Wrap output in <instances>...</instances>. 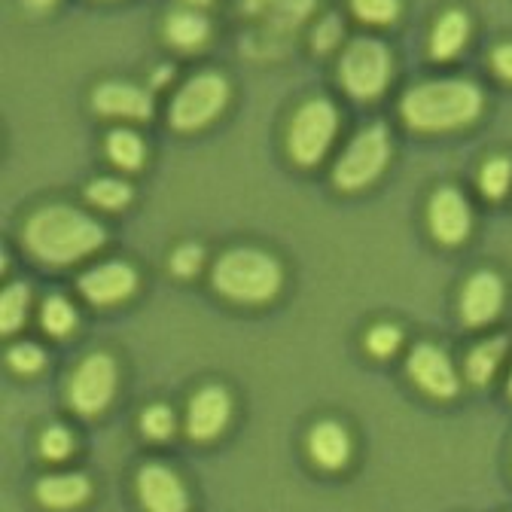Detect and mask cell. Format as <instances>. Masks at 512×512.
Wrapping results in <instances>:
<instances>
[{
	"label": "cell",
	"mask_w": 512,
	"mask_h": 512,
	"mask_svg": "<svg viewBox=\"0 0 512 512\" xmlns=\"http://www.w3.org/2000/svg\"><path fill=\"white\" fill-rule=\"evenodd\" d=\"M107 241L101 223L71 205H46L25 226V247L49 266H71Z\"/></svg>",
	"instance_id": "1"
},
{
	"label": "cell",
	"mask_w": 512,
	"mask_h": 512,
	"mask_svg": "<svg viewBox=\"0 0 512 512\" xmlns=\"http://www.w3.org/2000/svg\"><path fill=\"white\" fill-rule=\"evenodd\" d=\"M482 113V92L470 80H433L406 92L403 116L418 132H452L476 122Z\"/></svg>",
	"instance_id": "2"
},
{
	"label": "cell",
	"mask_w": 512,
	"mask_h": 512,
	"mask_svg": "<svg viewBox=\"0 0 512 512\" xmlns=\"http://www.w3.org/2000/svg\"><path fill=\"white\" fill-rule=\"evenodd\" d=\"M281 284H284V269L278 266L275 256L253 247L229 250L214 266V287L232 302H247V305L269 302L272 296H278Z\"/></svg>",
	"instance_id": "3"
},
{
	"label": "cell",
	"mask_w": 512,
	"mask_h": 512,
	"mask_svg": "<svg viewBox=\"0 0 512 512\" xmlns=\"http://www.w3.org/2000/svg\"><path fill=\"white\" fill-rule=\"evenodd\" d=\"M336 128H339V116L327 98L305 101L290 122V135H287L290 156L305 168L317 165L330 150V144L336 138Z\"/></svg>",
	"instance_id": "4"
},
{
	"label": "cell",
	"mask_w": 512,
	"mask_h": 512,
	"mask_svg": "<svg viewBox=\"0 0 512 512\" xmlns=\"http://www.w3.org/2000/svg\"><path fill=\"white\" fill-rule=\"evenodd\" d=\"M226 101H229V83L220 74L214 71L196 74L183 83V89L171 101V125L177 132H196V128H205L220 116Z\"/></svg>",
	"instance_id": "5"
},
{
	"label": "cell",
	"mask_w": 512,
	"mask_h": 512,
	"mask_svg": "<svg viewBox=\"0 0 512 512\" xmlns=\"http://www.w3.org/2000/svg\"><path fill=\"white\" fill-rule=\"evenodd\" d=\"M339 74L354 98H375L391 80V52L378 40L360 37L345 49Z\"/></svg>",
	"instance_id": "6"
},
{
	"label": "cell",
	"mask_w": 512,
	"mask_h": 512,
	"mask_svg": "<svg viewBox=\"0 0 512 512\" xmlns=\"http://www.w3.org/2000/svg\"><path fill=\"white\" fill-rule=\"evenodd\" d=\"M388 159H391L388 132H384V125H372L348 144V150L336 162L333 180L339 189H348V192L363 189L384 171Z\"/></svg>",
	"instance_id": "7"
},
{
	"label": "cell",
	"mask_w": 512,
	"mask_h": 512,
	"mask_svg": "<svg viewBox=\"0 0 512 512\" xmlns=\"http://www.w3.org/2000/svg\"><path fill=\"white\" fill-rule=\"evenodd\" d=\"M116 394V363L107 354H92L71 378V403L80 415H98Z\"/></svg>",
	"instance_id": "8"
},
{
	"label": "cell",
	"mask_w": 512,
	"mask_h": 512,
	"mask_svg": "<svg viewBox=\"0 0 512 512\" xmlns=\"http://www.w3.org/2000/svg\"><path fill=\"white\" fill-rule=\"evenodd\" d=\"M409 375L421 391L430 397H455L458 394V375L452 360L445 357L436 345H418L409 357Z\"/></svg>",
	"instance_id": "9"
},
{
	"label": "cell",
	"mask_w": 512,
	"mask_h": 512,
	"mask_svg": "<svg viewBox=\"0 0 512 512\" xmlns=\"http://www.w3.org/2000/svg\"><path fill=\"white\" fill-rule=\"evenodd\" d=\"M138 290V272L125 263H101L80 278V293L95 305L122 302Z\"/></svg>",
	"instance_id": "10"
},
{
	"label": "cell",
	"mask_w": 512,
	"mask_h": 512,
	"mask_svg": "<svg viewBox=\"0 0 512 512\" xmlns=\"http://www.w3.org/2000/svg\"><path fill=\"white\" fill-rule=\"evenodd\" d=\"M138 494L147 512H186L189 509L186 488L162 464H147L138 473Z\"/></svg>",
	"instance_id": "11"
},
{
	"label": "cell",
	"mask_w": 512,
	"mask_h": 512,
	"mask_svg": "<svg viewBox=\"0 0 512 512\" xmlns=\"http://www.w3.org/2000/svg\"><path fill=\"white\" fill-rule=\"evenodd\" d=\"M470 205L458 189H439L430 199V229L442 244H461L470 235Z\"/></svg>",
	"instance_id": "12"
},
{
	"label": "cell",
	"mask_w": 512,
	"mask_h": 512,
	"mask_svg": "<svg viewBox=\"0 0 512 512\" xmlns=\"http://www.w3.org/2000/svg\"><path fill=\"white\" fill-rule=\"evenodd\" d=\"M232 415V400L223 388H205L199 391L196 397H192L189 403V418H186V430L192 439H199V442H208L214 436L223 433L226 421Z\"/></svg>",
	"instance_id": "13"
},
{
	"label": "cell",
	"mask_w": 512,
	"mask_h": 512,
	"mask_svg": "<svg viewBox=\"0 0 512 512\" xmlns=\"http://www.w3.org/2000/svg\"><path fill=\"white\" fill-rule=\"evenodd\" d=\"M503 308V281L494 272H476L461 296V314L470 327H485Z\"/></svg>",
	"instance_id": "14"
},
{
	"label": "cell",
	"mask_w": 512,
	"mask_h": 512,
	"mask_svg": "<svg viewBox=\"0 0 512 512\" xmlns=\"http://www.w3.org/2000/svg\"><path fill=\"white\" fill-rule=\"evenodd\" d=\"M92 104L101 116H122V119H150L153 101L144 89L128 83H104L95 89Z\"/></svg>",
	"instance_id": "15"
},
{
	"label": "cell",
	"mask_w": 512,
	"mask_h": 512,
	"mask_svg": "<svg viewBox=\"0 0 512 512\" xmlns=\"http://www.w3.org/2000/svg\"><path fill=\"white\" fill-rule=\"evenodd\" d=\"M308 452L324 470H339L351 458V439L336 421L317 424L308 436Z\"/></svg>",
	"instance_id": "16"
},
{
	"label": "cell",
	"mask_w": 512,
	"mask_h": 512,
	"mask_svg": "<svg viewBox=\"0 0 512 512\" xmlns=\"http://www.w3.org/2000/svg\"><path fill=\"white\" fill-rule=\"evenodd\" d=\"M92 494V485L80 473H64V476H46L37 485V500L49 509H77Z\"/></svg>",
	"instance_id": "17"
},
{
	"label": "cell",
	"mask_w": 512,
	"mask_h": 512,
	"mask_svg": "<svg viewBox=\"0 0 512 512\" xmlns=\"http://www.w3.org/2000/svg\"><path fill=\"white\" fill-rule=\"evenodd\" d=\"M314 4L317 0H247V10L253 16H263L278 31H290L302 19H308Z\"/></svg>",
	"instance_id": "18"
},
{
	"label": "cell",
	"mask_w": 512,
	"mask_h": 512,
	"mask_svg": "<svg viewBox=\"0 0 512 512\" xmlns=\"http://www.w3.org/2000/svg\"><path fill=\"white\" fill-rule=\"evenodd\" d=\"M467 34H470V22L461 10L445 13L433 31V40H430L433 55L436 58H455L461 52V46L467 43Z\"/></svg>",
	"instance_id": "19"
},
{
	"label": "cell",
	"mask_w": 512,
	"mask_h": 512,
	"mask_svg": "<svg viewBox=\"0 0 512 512\" xmlns=\"http://www.w3.org/2000/svg\"><path fill=\"white\" fill-rule=\"evenodd\" d=\"M165 37L177 49H196L211 37V25L202 13H174L165 22Z\"/></svg>",
	"instance_id": "20"
},
{
	"label": "cell",
	"mask_w": 512,
	"mask_h": 512,
	"mask_svg": "<svg viewBox=\"0 0 512 512\" xmlns=\"http://www.w3.org/2000/svg\"><path fill=\"white\" fill-rule=\"evenodd\" d=\"M506 354V339H488L482 345H476L467 357V378L473 384H488L497 372V366L503 363Z\"/></svg>",
	"instance_id": "21"
},
{
	"label": "cell",
	"mask_w": 512,
	"mask_h": 512,
	"mask_svg": "<svg viewBox=\"0 0 512 512\" xmlns=\"http://www.w3.org/2000/svg\"><path fill=\"white\" fill-rule=\"evenodd\" d=\"M144 141L135 135V132H125V128H119V132H113L107 138V156L125 168V171H138L144 165Z\"/></svg>",
	"instance_id": "22"
},
{
	"label": "cell",
	"mask_w": 512,
	"mask_h": 512,
	"mask_svg": "<svg viewBox=\"0 0 512 512\" xmlns=\"http://www.w3.org/2000/svg\"><path fill=\"white\" fill-rule=\"evenodd\" d=\"M89 202H95L98 208H107V211H119L132 202V186L125 180H113V177H101L95 180L89 189H86Z\"/></svg>",
	"instance_id": "23"
},
{
	"label": "cell",
	"mask_w": 512,
	"mask_h": 512,
	"mask_svg": "<svg viewBox=\"0 0 512 512\" xmlns=\"http://www.w3.org/2000/svg\"><path fill=\"white\" fill-rule=\"evenodd\" d=\"M28 311V287L25 284H13L4 290V299H0V327L4 333H16L25 320Z\"/></svg>",
	"instance_id": "24"
},
{
	"label": "cell",
	"mask_w": 512,
	"mask_h": 512,
	"mask_svg": "<svg viewBox=\"0 0 512 512\" xmlns=\"http://www.w3.org/2000/svg\"><path fill=\"white\" fill-rule=\"evenodd\" d=\"M74 324H77V311L71 308V302L61 296H49L43 305V327L52 336H68Z\"/></svg>",
	"instance_id": "25"
},
{
	"label": "cell",
	"mask_w": 512,
	"mask_h": 512,
	"mask_svg": "<svg viewBox=\"0 0 512 512\" xmlns=\"http://www.w3.org/2000/svg\"><path fill=\"white\" fill-rule=\"evenodd\" d=\"M351 10L369 25H391L400 13V0H351Z\"/></svg>",
	"instance_id": "26"
},
{
	"label": "cell",
	"mask_w": 512,
	"mask_h": 512,
	"mask_svg": "<svg viewBox=\"0 0 512 512\" xmlns=\"http://www.w3.org/2000/svg\"><path fill=\"white\" fill-rule=\"evenodd\" d=\"M509 183H512V165L506 159H491L485 168H482V189L488 199H500L509 192Z\"/></svg>",
	"instance_id": "27"
},
{
	"label": "cell",
	"mask_w": 512,
	"mask_h": 512,
	"mask_svg": "<svg viewBox=\"0 0 512 512\" xmlns=\"http://www.w3.org/2000/svg\"><path fill=\"white\" fill-rule=\"evenodd\" d=\"M403 342V333L394 327V324H375L366 336V348L375 354V357H391Z\"/></svg>",
	"instance_id": "28"
},
{
	"label": "cell",
	"mask_w": 512,
	"mask_h": 512,
	"mask_svg": "<svg viewBox=\"0 0 512 512\" xmlns=\"http://www.w3.org/2000/svg\"><path fill=\"white\" fill-rule=\"evenodd\" d=\"M71 448H74V439H71V433L64 430V427H49L43 433V439H40V452L49 461H64V458L71 455Z\"/></svg>",
	"instance_id": "29"
},
{
	"label": "cell",
	"mask_w": 512,
	"mask_h": 512,
	"mask_svg": "<svg viewBox=\"0 0 512 512\" xmlns=\"http://www.w3.org/2000/svg\"><path fill=\"white\" fill-rule=\"evenodd\" d=\"M141 427L150 439H168L174 433V412L168 406H153L144 412Z\"/></svg>",
	"instance_id": "30"
},
{
	"label": "cell",
	"mask_w": 512,
	"mask_h": 512,
	"mask_svg": "<svg viewBox=\"0 0 512 512\" xmlns=\"http://www.w3.org/2000/svg\"><path fill=\"white\" fill-rule=\"evenodd\" d=\"M171 269L180 278H192V275L202 269V247L199 244H183V247H177L174 256H171Z\"/></svg>",
	"instance_id": "31"
},
{
	"label": "cell",
	"mask_w": 512,
	"mask_h": 512,
	"mask_svg": "<svg viewBox=\"0 0 512 512\" xmlns=\"http://www.w3.org/2000/svg\"><path fill=\"white\" fill-rule=\"evenodd\" d=\"M43 363H46V357H43V351L37 348V345H31V342H25V345H16L13 351H10V366L16 369V372H37V369H43Z\"/></svg>",
	"instance_id": "32"
},
{
	"label": "cell",
	"mask_w": 512,
	"mask_h": 512,
	"mask_svg": "<svg viewBox=\"0 0 512 512\" xmlns=\"http://www.w3.org/2000/svg\"><path fill=\"white\" fill-rule=\"evenodd\" d=\"M339 37H342V22L336 16H330V19L320 22V28L314 31V46L320 52H327V49H333L339 43Z\"/></svg>",
	"instance_id": "33"
},
{
	"label": "cell",
	"mask_w": 512,
	"mask_h": 512,
	"mask_svg": "<svg viewBox=\"0 0 512 512\" xmlns=\"http://www.w3.org/2000/svg\"><path fill=\"white\" fill-rule=\"evenodd\" d=\"M491 61H494L497 77H503V80H509V83H512V43H506V46L494 49Z\"/></svg>",
	"instance_id": "34"
},
{
	"label": "cell",
	"mask_w": 512,
	"mask_h": 512,
	"mask_svg": "<svg viewBox=\"0 0 512 512\" xmlns=\"http://www.w3.org/2000/svg\"><path fill=\"white\" fill-rule=\"evenodd\" d=\"M25 4L31 7V10H37V13H43V10H49L55 0H25Z\"/></svg>",
	"instance_id": "35"
},
{
	"label": "cell",
	"mask_w": 512,
	"mask_h": 512,
	"mask_svg": "<svg viewBox=\"0 0 512 512\" xmlns=\"http://www.w3.org/2000/svg\"><path fill=\"white\" fill-rule=\"evenodd\" d=\"M189 4H196V7H205V4H211V0H189Z\"/></svg>",
	"instance_id": "36"
},
{
	"label": "cell",
	"mask_w": 512,
	"mask_h": 512,
	"mask_svg": "<svg viewBox=\"0 0 512 512\" xmlns=\"http://www.w3.org/2000/svg\"><path fill=\"white\" fill-rule=\"evenodd\" d=\"M509 397H512V375H509Z\"/></svg>",
	"instance_id": "37"
}]
</instances>
